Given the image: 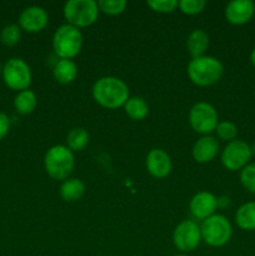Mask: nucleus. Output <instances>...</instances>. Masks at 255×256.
Here are the masks:
<instances>
[{"label": "nucleus", "mask_w": 255, "mask_h": 256, "mask_svg": "<svg viewBox=\"0 0 255 256\" xmlns=\"http://www.w3.org/2000/svg\"><path fill=\"white\" fill-rule=\"evenodd\" d=\"M255 14V2L252 0H232L224 10L225 19L232 25H244Z\"/></svg>", "instance_id": "13"}, {"label": "nucleus", "mask_w": 255, "mask_h": 256, "mask_svg": "<svg viewBox=\"0 0 255 256\" xmlns=\"http://www.w3.org/2000/svg\"><path fill=\"white\" fill-rule=\"evenodd\" d=\"M254 95H255V92H254Z\"/></svg>", "instance_id": "35"}, {"label": "nucleus", "mask_w": 255, "mask_h": 256, "mask_svg": "<svg viewBox=\"0 0 255 256\" xmlns=\"http://www.w3.org/2000/svg\"><path fill=\"white\" fill-rule=\"evenodd\" d=\"M230 205L229 196H220L218 198V206L219 208H226Z\"/></svg>", "instance_id": "30"}, {"label": "nucleus", "mask_w": 255, "mask_h": 256, "mask_svg": "<svg viewBox=\"0 0 255 256\" xmlns=\"http://www.w3.org/2000/svg\"><path fill=\"white\" fill-rule=\"evenodd\" d=\"M218 198L212 192H199L190 199V214L195 220H205L216 214Z\"/></svg>", "instance_id": "11"}, {"label": "nucleus", "mask_w": 255, "mask_h": 256, "mask_svg": "<svg viewBox=\"0 0 255 256\" xmlns=\"http://www.w3.org/2000/svg\"><path fill=\"white\" fill-rule=\"evenodd\" d=\"M52 76L59 84H72L78 76L76 62L70 59H58L52 66Z\"/></svg>", "instance_id": "16"}, {"label": "nucleus", "mask_w": 255, "mask_h": 256, "mask_svg": "<svg viewBox=\"0 0 255 256\" xmlns=\"http://www.w3.org/2000/svg\"><path fill=\"white\" fill-rule=\"evenodd\" d=\"M92 95L100 106L114 110L124 108L130 98V92L124 80L116 76H102L92 85Z\"/></svg>", "instance_id": "1"}, {"label": "nucleus", "mask_w": 255, "mask_h": 256, "mask_svg": "<svg viewBox=\"0 0 255 256\" xmlns=\"http://www.w3.org/2000/svg\"><path fill=\"white\" fill-rule=\"evenodd\" d=\"M20 38H22V29L16 24L6 25L2 30V34H0V40L6 46H14V45H16L20 42Z\"/></svg>", "instance_id": "25"}, {"label": "nucleus", "mask_w": 255, "mask_h": 256, "mask_svg": "<svg viewBox=\"0 0 255 256\" xmlns=\"http://www.w3.org/2000/svg\"><path fill=\"white\" fill-rule=\"evenodd\" d=\"M235 222L244 232H255V202H245L236 210Z\"/></svg>", "instance_id": "19"}, {"label": "nucleus", "mask_w": 255, "mask_h": 256, "mask_svg": "<svg viewBox=\"0 0 255 256\" xmlns=\"http://www.w3.org/2000/svg\"><path fill=\"white\" fill-rule=\"evenodd\" d=\"M82 30L70 24H62L52 35V50L58 59L72 60L82 48Z\"/></svg>", "instance_id": "4"}, {"label": "nucleus", "mask_w": 255, "mask_h": 256, "mask_svg": "<svg viewBox=\"0 0 255 256\" xmlns=\"http://www.w3.org/2000/svg\"><path fill=\"white\" fill-rule=\"evenodd\" d=\"M202 242L200 225L195 220H182L172 232V244L182 254L194 252Z\"/></svg>", "instance_id": "10"}, {"label": "nucleus", "mask_w": 255, "mask_h": 256, "mask_svg": "<svg viewBox=\"0 0 255 256\" xmlns=\"http://www.w3.org/2000/svg\"><path fill=\"white\" fill-rule=\"evenodd\" d=\"M62 14L68 24L82 29L96 22L100 10L95 0H69L64 4Z\"/></svg>", "instance_id": "5"}, {"label": "nucleus", "mask_w": 255, "mask_h": 256, "mask_svg": "<svg viewBox=\"0 0 255 256\" xmlns=\"http://www.w3.org/2000/svg\"><path fill=\"white\" fill-rule=\"evenodd\" d=\"M219 152V140L212 135H202L192 145V159L199 164H208L218 156Z\"/></svg>", "instance_id": "15"}, {"label": "nucleus", "mask_w": 255, "mask_h": 256, "mask_svg": "<svg viewBox=\"0 0 255 256\" xmlns=\"http://www.w3.org/2000/svg\"><path fill=\"white\" fill-rule=\"evenodd\" d=\"M2 74V64H0V75Z\"/></svg>", "instance_id": "34"}, {"label": "nucleus", "mask_w": 255, "mask_h": 256, "mask_svg": "<svg viewBox=\"0 0 255 256\" xmlns=\"http://www.w3.org/2000/svg\"><path fill=\"white\" fill-rule=\"evenodd\" d=\"M189 124L195 132L202 135H212L219 124V115L216 109L206 102H195L189 110Z\"/></svg>", "instance_id": "7"}, {"label": "nucleus", "mask_w": 255, "mask_h": 256, "mask_svg": "<svg viewBox=\"0 0 255 256\" xmlns=\"http://www.w3.org/2000/svg\"><path fill=\"white\" fill-rule=\"evenodd\" d=\"M2 79L8 88L15 92L28 90L32 85V75L28 62L20 58L8 60L2 66Z\"/></svg>", "instance_id": "8"}, {"label": "nucleus", "mask_w": 255, "mask_h": 256, "mask_svg": "<svg viewBox=\"0 0 255 256\" xmlns=\"http://www.w3.org/2000/svg\"><path fill=\"white\" fill-rule=\"evenodd\" d=\"M90 140V135L86 129L84 128H74L70 130L66 135V146L72 150V152H82L88 146Z\"/></svg>", "instance_id": "22"}, {"label": "nucleus", "mask_w": 255, "mask_h": 256, "mask_svg": "<svg viewBox=\"0 0 255 256\" xmlns=\"http://www.w3.org/2000/svg\"><path fill=\"white\" fill-rule=\"evenodd\" d=\"M202 239L212 248H222L230 242L232 235V222L222 214H214L200 224Z\"/></svg>", "instance_id": "6"}, {"label": "nucleus", "mask_w": 255, "mask_h": 256, "mask_svg": "<svg viewBox=\"0 0 255 256\" xmlns=\"http://www.w3.org/2000/svg\"><path fill=\"white\" fill-rule=\"evenodd\" d=\"M146 170L155 179H164L172 172V158L165 150L162 149H152L146 155L145 159Z\"/></svg>", "instance_id": "14"}, {"label": "nucleus", "mask_w": 255, "mask_h": 256, "mask_svg": "<svg viewBox=\"0 0 255 256\" xmlns=\"http://www.w3.org/2000/svg\"><path fill=\"white\" fill-rule=\"evenodd\" d=\"M250 150H252V156H255V142H252V145H250Z\"/></svg>", "instance_id": "32"}, {"label": "nucleus", "mask_w": 255, "mask_h": 256, "mask_svg": "<svg viewBox=\"0 0 255 256\" xmlns=\"http://www.w3.org/2000/svg\"><path fill=\"white\" fill-rule=\"evenodd\" d=\"M250 145L244 140L235 139L228 142L220 154L222 166L229 172H242L252 160Z\"/></svg>", "instance_id": "9"}, {"label": "nucleus", "mask_w": 255, "mask_h": 256, "mask_svg": "<svg viewBox=\"0 0 255 256\" xmlns=\"http://www.w3.org/2000/svg\"><path fill=\"white\" fill-rule=\"evenodd\" d=\"M206 6L205 0H180L178 2V8L185 15H198L204 12Z\"/></svg>", "instance_id": "26"}, {"label": "nucleus", "mask_w": 255, "mask_h": 256, "mask_svg": "<svg viewBox=\"0 0 255 256\" xmlns=\"http://www.w3.org/2000/svg\"><path fill=\"white\" fill-rule=\"evenodd\" d=\"M178 0H149L146 5L155 12L170 14L178 9Z\"/></svg>", "instance_id": "28"}, {"label": "nucleus", "mask_w": 255, "mask_h": 256, "mask_svg": "<svg viewBox=\"0 0 255 256\" xmlns=\"http://www.w3.org/2000/svg\"><path fill=\"white\" fill-rule=\"evenodd\" d=\"M98 6H99L100 12L116 16V15L122 14L125 12L128 2L125 0H99Z\"/></svg>", "instance_id": "23"}, {"label": "nucleus", "mask_w": 255, "mask_h": 256, "mask_svg": "<svg viewBox=\"0 0 255 256\" xmlns=\"http://www.w3.org/2000/svg\"><path fill=\"white\" fill-rule=\"evenodd\" d=\"M240 182L245 190L255 194V162H250L240 172Z\"/></svg>", "instance_id": "27"}, {"label": "nucleus", "mask_w": 255, "mask_h": 256, "mask_svg": "<svg viewBox=\"0 0 255 256\" xmlns=\"http://www.w3.org/2000/svg\"><path fill=\"white\" fill-rule=\"evenodd\" d=\"M174 256H190V255H188V254H182V252H180V254H176V255H174Z\"/></svg>", "instance_id": "33"}, {"label": "nucleus", "mask_w": 255, "mask_h": 256, "mask_svg": "<svg viewBox=\"0 0 255 256\" xmlns=\"http://www.w3.org/2000/svg\"><path fill=\"white\" fill-rule=\"evenodd\" d=\"M10 129V119L6 114L0 112V140L6 136Z\"/></svg>", "instance_id": "29"}, {"label": "nucleus", "mask_w": 255, "mask_h": 256, "mask_svg": "<svg viewBox=\"0 0 255 256\" xmlns=\"http://www.w3.org/2000/svg\"><path fill=\"white\" fill-rule=\"evenodd\" d=\"M38 98L32 90H22L14 98V108L19 114L29 115L36 109Z\"/></svg>", "instance_id": "21"}, {"label": "nucleus", "mask_w": 255, "mask_h": 256, "mask_svg": "<svg viewBox=\"0 0 255 256\" xmlns=\"http://www.w3.org/2000/svg\"><path fill=\"white\" fill-rule=\"evenodd\" d=\"M125 114L134 122L144 120L149 114V105L142 96H130L124 105Z\"/></svg>", "instance_id": "20"}, {"label": "nucleus", "mask_w": 255, "mask_h": 256, "mask_svg": "<svg viewBox=\"0 0 255 256\" xmlns=\"http://www.w3.org/2000/svg\"><path fill=\"white\" fill-rule=\"evenodd\" d=\"M250 62H252V66L255 68V48L252 50V52H250Z\"/></svg>", "instance_id": "31"}, {"label": "nucleus", "mask_w": 255, "mask_h": 256, "mask_svg": "<svg viewBox=\"0 0 255 256\" xmlns=\"http://www.w3.org/2000/svg\"><path fill=\"white\" fill-rule=\"evenodd\" d=\"M210 44V38L208 32L202 29H194L186 39V49L192 59L205 55Z\"/></svg>", "instance_id": "17"}, {"label": "nucleus", "mask_w": 255, "mask_h": 256, "mask_svg": "<svg viewBox=\"0 0 255 256\" xmlns=\"http://www.w3.org/2000/svg\"><path fill=\"white\" fill-rule=\"evenodd\" d=\"M85 192V184L78 178H69L60 185L59 194L64 202H75L82 198Z\"/></svg>", "instance_id": "18"}, {"label": "nucleus", "mask_w": 255, "mask_h": 256, "mask_svg": "<svg viewBox=\"0 0 255 256\" xmlns=\"http://www.w3.org/2000/svg\"><path fill=\"white\" fill-rule=\"evenodd\" d=\"M214 132L216 134V139L230 142L236 139L238 128L234 122L222 120V122H219V124L216 125V129H215Z\"/></svg>", "instance_id": "24"}, {"label": "nucleus", "mask_w": 255, "mask_h": 256, "mask_svg": "<svg viewBox=\"0 0 255 256\" xmlns=\"http://www.w3.org/2000/svg\"><path fill=\"white\" fill-rule=\"evenodd\" d=\"M190 82L196 86L206 88L216 84L224 74V65L218 58L202 55L190 60L186 68Z\"/></svg>", "instance_id": "2"}, {"label": "nucleus", "mask_w": 255, "mask_h": 256, "mask_svg": "<svg viewBox=\"0 0 255 256\" xmlns=\"http://www.w3.org/2000/svg\"><path fill=\"white\" fill-rule=\"evenodd\" d=\"M49 15L46 10L38 5L25 8L19 16L20 29L26 32H39L46 28Z\"/></svg>", "instance_id": "12"}, {"label": "nucleus", "mask_w": 255, "mask_h": 256, "mask_svg": "<svg viewBox=\"0 0 255 256\" xmlns=\"http://www.w3.org/2000/svg\"><path fill=\"white\" fill-rule=\"evenodd\" d=\"M74 152L62 144L52 145L44 155V168L52 179L64 182L69 179L74 170Z\"/></svg>", "instance_id": "3"}]
</instances>
